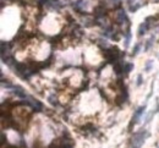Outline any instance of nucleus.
<instances>
[{"label": "nucleus", "mask_w": 159, "mask_h": 148, "mask_svg": "<svg viewBox=\"0 0 159 148\" xmlns=\"http://www.w3.org/2000/svg\"><path fill=\"white\" fill-rule=\"evenodd\" d=\"M149 136V132H147L146 130H140L138 132H136L131 138V147L132 148H141L143 144L145 139Z\"/></svg>", "instance_id": "1"}, {"label": "nucleus", "mask_w": 159, "mask_h": 148, "mask_svg": "<svg viewBox=\"0 0 159 148\" xmlns=\"http://www.w3.org/2000/svg\"><path fill=\"white\" fill-rule=\"evenodd\" d=\"M145 110H146V105H143V106H140V108L133 113V116H132V119H131V122H130V125H129V131H131L132 130V126L136 124V122H138V120H140V118L143 115V113H145Z\"/></svg>", "instance_id": "2"}, {"label": "nucleus", "mask_w": 159, "mask_h": 148, "mask_svg": "<svg viewBox=\"0 0 159 148\" xmlns=\"http://www.w3.org/2000/svg\"><path fill=\"white\" fill-rule=\"evenodd\" d=\"M116 23L118 24H125V23H129V19H127V16H126V12H125V10L120 9L118 10V12H116Z\"/></svg>", "instance_id": "3"}, {"label": "nucleus", "mask_w": 159, "mask_h": 148, "mask_svg": "<svg viewBox=\"0 0 159 148\" xmlns=\"http://www.w3.org/2000/svg\"><path fill=\"white\" fill-rule=\"evenodd\" d=\"M26 99H28V103H29V105L32 106V109L35 110V111H42L43 110V105H42V103L39 102V101H36L35 98H32V97H27Z\"/></svg>", "instance_id": "4"}, {"label": "nucleus", "mask_w": 159, "mask_h": 148, "mask_svg": "<svg viewBox=\"0 0 159 148\" xmlns=\"http://www.w3.org/2000/svg\"><path fill=\"white\" fill-rule=\"evenodd\" d=\"M105 7L103 5H100V6H97L96 9H94V17L96 19H102L104 17V15H105Z\"/></svg>", "instance_id": "5"}, {"label": "nucleus", "mask_w": 159, "mask_h": 148, "mask_svg": "<svg viewBox=\"0 0 159 148\" xmlns=\"http://www.w3.org/2000/svg\"><path fill=\"white\" fill-rule=\"evenodd\" d=\"M86 5H87V0H77V1L73 4V7L76 10L83 12V11H85V9H86Z\"/></svg>", "instance_id": "6"}, {"label": "nucleus", "mask_w": 159, "mask_h": 148, "mask_svg": "<svg viewBox=\"0 0 159 148\" xmlns=\"http://www.w3.org/2000/svg\"><path fill=\"white\" fill-rule=\"evenodd\" d=\"M11 89H14V93L17 96V97H20V98H23V99H26V98L28 97L26 93L23 92V89H22L20 86H14Z\"/></svg>", "instance_id": "7"}, {"label": "nucleus", "mask_w": 159, "mask_h": 148, "mask_svg": "<svg viewBox=\"0 0 159 148\" xmlns=\"http://www.w3.org/2000/svg\"><path fill=\"white\" fill-rule=\"evenodd\" d=\"M148 28H149V23H148L147 21L142 22V23L140 24V27H138V37L143 36V34L146 33V32L148 31Z\"/></svg>", "instance_id": "8"}, {"label": "nucleus", "mask_w": 159, "mask_h": 148, "mask_svg": "<svg viewBox=\"0 0 159 148\" xmlns=\"http://www.w3.org/2000/svg\"><path fill=\"white\" fill-rule=\"evenodd\" d=\"M130 40H131V32H130V29H126V32H125V40H124V45H125V48H127V47H129Z\"/></svg>", "instance_id": "9"}, {"label": "nucleus", "mask_w": 159, "mask_h": 148, "mask_svg": "<svg viewBox=\"0 0 159 148\" xmlns=\"http://www.w3.org/2000/svg\"><path fill=\"white\" fill-rule=\"evenodd\" d=\"M132 69H133V64H131V63L125 64V65H124V73H125V75H127V73L131 72Z\"/></svg>", "instance_id": "10"}, {"label": "nucleus", "mask_w": 159, "mask_h": 148, "mask_svg": "<svg viewBox=\"0 0 159 148\" xmlns=\"http://www.w3.org/2000/svg\"><path fill=\"white\" fill-rule=\"evenodd\" d=\"M154 37H150L148 40H147V43H146V47H145V50H149L150 49V47L153 45V43H154Z\"/></svg>", "instance_id": "11"}, {"label": "nucleus", "mask_w": 159, "mask_h": 148, "mask_svg": "<svg viewBox=\"0 0 159 148\" xmlns=\"http://www.w3.org/2000/svg\"><path fill=\"white\" fill-rule=\"evenodd\" d=\"M48 101H49L50 104H53V105H56V104H58V98H56L55 94H50V96L48 97Z\"/></svg>", "instance_id": "12"}, {"label": "nucleus", "mask_w": 159, "mask_h": 148, "mask_svg": "<svg viewBox=\"0 0 159 148\" xmlns=\"http://www.w3.org/2000/svg\"><path fill=\"white\" fill-rule=\"evenodd\" d=\"M97 44L102 48V49H104V48L106 49V47H108V42H106L105 39H98L97 40Z\"/></svg>", "instance_id": "13"}, {"label": "nucleus", "mask_w": 159, "mask_h": 148, "mask_svg": "<svg viewBox=\"0 0 159 148\" xmlns=\"http://www.w3.org/2000/svg\"><path fill=\"white\" fill-rule=\"evenodd\" d=\"M153 68V61L152 60H148L147 61V64H146V66H145V71H150V69Z\"/></svg>", "instance_id": "14"}, {"label": "nucleus", "mask_w": 159, "mask_h": 148, "mask_svg": "<svg viewBox=\"0 0 159 148\" xmlns=\"http://www.w3.org/2000/svg\"><path fill=\"white\" fill-rule=\"evenodd\" d=\"M140 49H141V44H136L135 48H133V52H132V56H136L138 53H140Z\"/></svg>", "instance_id": "15"}, {"label": "nucleus", "mask_w": 159, "mask_h": 148, "mask_svg": "<svg viewBox=\"0 0 159 148\" xmlns=\"http://www.w3.org/2000/svg\"><path fill=\"white\" fill-rule=\"evenodd\" d=\"M140 4H136V5H131L130 6V11H132V12H135V11H137L138 9H140Z\"/></svg>", "instance_id": "16"}, {"label": "nucleus", "mask_w": 159, "mask_h": 148, "mask_svg": "<svg viewBox=\"0 0 159 148\" xmlns=\"http://www.w3.org/2000/svg\"><path fill=\"white\" fill-rule=\"evenodd\" d=\"M142 82H143V80H142V75H138L137 76V86H141Z\"/></svg>", "instance_id": "17"}, {"label": "nucleus", "mask_w": 159, "mask_h": 148, "mask_svg": "<svg viewBox=\"0 0 159 148\" xmlns=\"http://www.w3.org/2000/svg\"><path fill=\"white\" fill-rule=\"evenodd\" d=\"M4 143H5V135H4V134H1V144L4 146Z\"/></svg>", "instance_id": "18"}, {"label": "nucleus", "mask_w": 159, "mask_h": 148, "mask_svg": "<svg viewBox=\"0 0 159 148\" xmlns=\"http://www.w3.org/2000/svg\"><path fill=\"white\" fill-rule=\"evenodd\" d=\"M153 1H154V3H158V1H159V0H153Z\"/></svg>", "instance_id": "19"}]
</instances>
